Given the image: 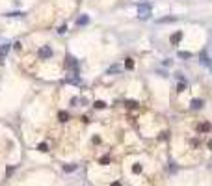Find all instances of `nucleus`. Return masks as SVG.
<instances>
[{
	"instance_id": "f257e3e1",
	"label": "nucleus",
	"mask_w": 212,
	"mask_h": 186,
	"mask_svg": "<svg viewBox=\"0 0 212 186\" xmlns=\"http://www.w3.org/2000/svg\"><path fill=\"white\" fill-rule=\"evenodd\" d=\"M138 15L141 19H149L151 17V6L149 4H140L138 6Z\"/></svg>"
},
{
	"instance_id": "f03ea898",
	"label": "nucleus",
	"mask_w": 212,
	"mask_h": 186,
	"mask_svg": "<svg viewBox=\"0 0 212 186\" xmlns=\"http://www.w3.org/2000/svg\"><path fill=\"white\" fill-rule=\"evenodd\" d=\"M37 54H39V58H41V60H48L50 56H52V48H50V47H41Z\"/></svg>"
},
{
	"instance_id": "7ed1b4c3",
	"label": "nucleus",
	"mask_w": 212,
	"mask_h": 186,
	"mask_svg": "<svg viewBox=\"0 0 212 186\" xmlns=\"http://www.w3.org/2000/svg\"><path fill=\"white\" fill-rule=\"evenodd\" d=\"M9 48H11V45H9V43H4V45H0V60H4V58L8 56Z\"/></svg>"
},
{
	"instance_id": "20e7f679",
	"label": "nucleus",
	"mask_w": 212,
	"mask_h": 186,
	"mask_svg": "<svg viewBox=\"0 0 212 186\" xmlns=\"http://www.w3.org/2000/svg\"><path fill=\"white\" fill-rule=\"evenodd\" d=\"M183 39V32H175V36H171V45H177Z\"/></svg>"
},
{
	"instance_id": "39448f33",
	"label": "nucleus",
	"mask_w": 212,
	"mask_h": 186,
	"mask_svg": "<svg viewBox=\"0 0 212 186\" xmlns=\"http://www.w3.org/2000/svg\"><path fill=\"white\" fill-rule=\"evenodd\" d=\"M201 63H205V65H208V67L212 69V63H210V58L206 56V52H201Z\"/></svg>"
},
{
	"instance_id": "423d86ee",
	"label": "nucleus",
	"mask_w": 212,
	"mask_h": 186,
	"mask_svg": "<svg viewBox=\"0 0 212 186\" xmlns=\"http://www.w3.org/2000/svg\"><path fill=\"white\" fill-rule=\"evenodd\" d=\"M88 22H89V17H88V15H84V17H78V21H77L78 26H84V24H88Z\"/></svg>"
},
{
	"instance_id": "0eeeda50",
	"label": "nucleus",
	"mask_w": 212,
	"mask_h": 186,
	"mask_svg": "<svg viewBox=\"0 0 212 186\" xmlns=\"http://www.w3.org/2000/svg\"><path fill=\"white\" fill-rule=\"evenodd\" d=\"M197 128L201 130V132H208V130H210L212 127H210V123H201V125H199Z\"/></svg>"
},
{
	"instance_id": "6e6552de",
	"label": "nucleus",
	"mask_w": 212,
	"mask_h": 186,
	"mask_svg": "<svg viewBox=\"0 0 212 186\" xmlns=\"http://www.w3.org/2000/svg\"><path fill=\"white\" fill-rule=\"evenodd\" d=\"M67 67H71L73 71H77L78 65H77V62H74V58H69V60H67Z\"/></svg>"
},
{
	"instance_id": "1a4fd4ad",
	"label": "nucleus",
	"mask_w": 212,
	"mask_h": 186,
	"mask_svg": "<svg viewBox=\"0 0 212 186\" xmlns=\"http://www.w3.org/2000/svg\"><path fill=\"white\" fill-rule=\"evenodd\" d=\"M201 106H203V100H199V99H195L194 102H192V108H194V110H199Z\"/></svg>"
},
{
	"instance_id": "9d476101",
	"label": "nucleus",
	"mask_w": 212,
	"mask_h": 186,
	"mask_svg": "<svg viewBox=\"0 0 212 186\" xmlns=\"http://www.w3.org/2000/svg\"><path fill=\"white\" fill-rule=\"evenodd\" d=\"M58 117H60V121H67L69 115H67V112H60V114H58Z\"/></svg>"
},
{
	"instance_id": "9b49d317",
	"label": "nucleus",
	"mask_w": 212,
	"mask_h": 186,
	"mask_svg": "<svg viewBox=\"0 0 212 186\" xmlns=\"http://www.w3.org/2000/svg\"><path fill=\"white\" fill-rule=\"evenodd\" d=\"M125 67H127V69H132V67H134V62H132V60L128 58L127 62H125Z\"/></svg>"
},
{
	"instance_id": "f8f14e48",
	"label": "nucleus",
	"mask_w": 212,
	"mask_h": 186,
	"mask_svg": "<svg viewBox=\"0 0 212 186\" xmlns=\"http://www.w3.org/2000/svg\"><path fill=\"white\" fill-rule=\"evenodd\" d=\"M175 21V17H164V19H160V22H173Z\"/></svg>"
},
{
	"instance_id": "ddd939ff",
	"label": "nucleus",
	"mask_w": 212,
	"mask_h": 186,
	"mask_svg": "<svg viewBox=\"0 0 212 186\" xmlns=\"http://www.w3.org/2000/svg\"><path fill=\"white\" fill-rule=\"evenodd\" d=\"M179 56H180V58H190L192 52H186V50H183V52H179Z\"/></svg>"
},
{
	"instance_id": "4468645a",
	"label": "nucleus",
	"mask_w": 212,
	"mask_h": 186,
	"mask_svg": "<svg viewBox=\"0 0 212 186\" xmlns=\"http://www.w3.org/2000/svg\"><path fill=\"white\" fill-rule=\"evenodd\" d=\"M65 171H74V169H77V166H74V164H71V166H65Z\"/></svg>"
},
{
	"instance_id": "2eb2a0df",
	"label": "nucleus",
	"mask_w": 212,
	"mask_h": 186,
	"mask_svg": "<svg viewBox=\"0 0 212 186\" xmlns=\"http://www.w3.org/2000/svg\"><path fill=\"white\" fill-rule=\"evenodd\" d=\"M37 149H39V151H43V153H45V151H48L47 143H41V145H37Z\"/></svg>"
},
{
	"instance_id": "dca6fc26",
	"label": "nucleus",
	"mask_w": 212,
	"mask_h": 186,
	"mask_svg": "<svg viewBox=\"0 0 212 186\" xmlns=\"http://www.w3.org/2000/svg\"><path fill=\"white\" fill-rule=\"evenodd\" d=\"M95 108H104V102H102V100H97V102H95Z\"/></svg>"
},
{
	"instance_id": "f3484780",
	"label": "nucleus",
	"mask_w": 212,
	"mask_h": 186,
	"mask_svg": "<svg viewBox=\"0 0 212 186\" xmlns=\"http://www.w3.org/2000/svg\"><path fill=\"white\" fill-rule=\"evenodd\" d=\"M140 171H141V166L136 164V166H134V173H140Z\"/></svg>"
},
{
	"instance_id": "a211bd4d",
	"label": "nucleus",
	"mask_w": 212,
	"mask_h": 186,
	"mask_svg": "<svg viewBox=\"0 0 212 186\" xmlns=\"http://www.w3.org/2000/svg\"><path fill=\"white\" fill-rule=\"evenodd\" d=\"M119 71V67H117V65H114V67H110V73H117Z\"/></svg>"
},
{
	"instance_id": "6ab92c4d",
	"label": "nucleus",
	"mask_w": 212,
	"mask_h": 186,
	"mask_svg": "<svg viewBox=\"0 0 212 186\" xmlns=\"http://www.w3.org/2000/svg\"><path fill=\"white\" fill-rule=\"evenodd\" d=\"M112 186H121V184H119V182H114V184H112Z\"/></svg>"
}]
</instances>
